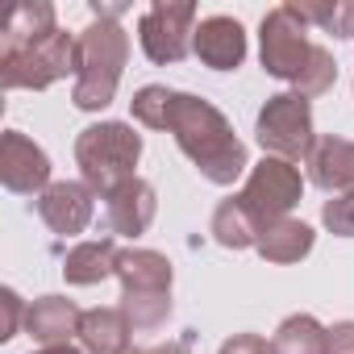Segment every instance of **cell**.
<instances>
[{
    "label": "cell",
    "mask_w": 354,
    "mask_h": 354,
    "mask_svg": "<svg viewBox=\"0 0 354 354\" xmlns=\"http://www.w3.org/2000/svg\"><path fill=\"white\" fill-rule=\"evenodd\" d=\"M92 213H96V192L84 180H55L38 196V217L46 221L50 234H63V238L84 234L92 225Z\"/></svg>",
    "instance_id": "cell-10"
},
{
    "label": "cell",
    "mask_w": 354,
    "mask_h": 354,
    "mask_svg": "<svg viewBox=\"0 0 354 354\" xmlns=\"http://www.w3.org/2000/svg\"><path fill=\"white\" fill-rule=\"evenodd\" d=\"M30 354H88V350L67 342V346H38V350H30Z\"/></svg>",
    "instance_id": "cell-31"
},
{
    "label": "cell",
    "mask_w": 354,
    "mask_h": 354,
    "mask_svg": "<svg viewBox=\"0 0 354 354\" xmlns=\"http://www.w3.org/2000/svg\"><path fill=\"white\" fill-rule=\"evenodd\" d=\"M196 5L192 0H154L138 21V42L142 55L158 67L180 63L192 50V34H196Z\"/></svg>",
    "instance_id": "cell-8"
},
{
    "label": "cell",
    "mask_w": 354,
    "mask_h": 354,
    "mask_svg": "<svg viewBox=\"0 0 354 354\" xmlns=\"http://www.w3.org/2000/svg\"><path fill=\"white\" fill-rule=\"evenodd\" d=\"M117 308L125 313L133 333H154L171 317V292H121Z\"/></svg>",
    "instance_id": "cell-22"
},
{
    "label": "cell",
    "mask_w": 354,
    "mask_h": 354,
    "mask_svg": "<svg viewBox=\"0 0 354 354\" xmlns=\"http://www.w3.org/2000/svg\"><path fill=\"white\" fill-rule=\"evenodd\" d=\"M217 354H275V346L263 333H234L230 342H221Z\"/></svg>",
    "instance_id": "cell-28"
},
{
    "label": "cell",
    "mask_w": 354,
    "mask_h": 354,
    "mask_svg": "<svg viewBox=\"0 0 354 354\" xmlns=\"http://www.w3.org/2000/svg\"><path fill=\"white\" fill-rule=\"evenodd\" d=\"M125 63H129V34L117 26V17H96L80 34V71H75L71 104L84 113L109 109Z\"/></svg>",
    "instance_id": "cell-2"
},
{
    "label": "cell",
    "mask_w": 354,
    "mask_h": 354,
    "mask_svg": "<svg viewBox=\"0 0 354 354\" xmlns=\"http://www.w3.org/2000/svg\"><path fill=\"white\" fill-rule=\"evenodd\" d=\"M333 80H337V63H333V55H329L325 46H317V50H313V63H308V71L300 75V84H296L292 92H300L304 100H313V96L329 92V88H333Z\"/></svg>",
    "instance_id": "cell-25"
},
{
    "label": "cell",
    "mask_w": 354,
    "mask_h": 354,
    "mask_svg": "<svg viewBox=\"0 0 354 354\" xmlns=\"http://www.w3.org/2000/svg\"><path fill=\"white\" fill-rule=\"evenodd\" d=\"M325 354H354V321L329 325V350Z\"/></svg>",
    "instance_id": "cell-29"
},
{
    "label": "cell",
    "mask_w": 354,
    "mask_h": 354,
    "mask_svg": "<svg viewBox=\"0 0 354 354\" xmlns=\"http://www.w3.org/2000/svg\"><path fill=\"white\" fill-rule=\"evenodd\" d=\"M80 71V38L67 34V30H55L21 50H9L0 55V84L9 92L13 88H30V92H42L67 75Z\"/></svg>",
    "instance_id": "cell-4"
},
{
    "label": "cell",
    "mask_w": 354,
    "mask_h": 354,
    "mask_svg": "<svg viewBox=\"0 0 354 354\" xmlns=\"http://www.w3.org/2000/svg\"><path fill=\"white\" fill-rule=\"evenodd\" d=\"M171 92H175V88H167V84H146V88H138L133 100H129L133 121L146 125V129H162V125H167V109H171Z\"/></svg>",
    "instance_id": "cell-23"
},
{
    "label": "cell",
    "mask_w": 354,
    "mask_h": 354,
    "mask_svg": "<svg viewBox=\"0 0 354 354\" xmlns=\"http://www.w3.org/2000/svg\"><path fill=\"white\" fill-rule=\"evenodd\" d=\"M0 184L17 196H42L50 188V158L21 129H5L0 138Z\"/></svg>",
    "instance_id": "cell-9"
},
{
    "label": "cell",
    "mask_w": 354,
    "mask_h": 354,
    "mask_svg": "<svg viewBox=\"0 0 354 354\" xmlns=\"http://www.w3.org/2000/svg\"><path fill=\"white\" fill-rule=\"evenodd\" d=\"M121 292H171V259L158 250H121L117 259Z\"/></svg>",
    "instance_id": "cell-16"
},
{
    "label": "cell",
    "mask_w": 354,
    "mask_h": 354,
    "mask_svg": "<svg viewBox=\"0 0 354 354\" xmlns=\"http://www.w3.org/2000/svg\"><path fill=\"white\" fill-rule=\"evenodd\" d=\"M300 196H304L300 167L288 162V158H271V154H263V162L250 167L246 184L238 192V201L259 217L263 230L275 225V221H283V217H292V209L300 205Z\"/></svg>",
    "instance_id": "cell-7"
},
{
    "label": "cell",
    "mask_w": 354,
    "mask_h": 354,
    "mask_svg": "<svg viewBox=\"0 0 354 354\" xmlns=\"http://www.w3.org/2000/svg\"><path fill=\"white\" fill-rule=\"evenodd\" d=\"M254 138L271 158H288V162H308L317 133H313V104L300 92H275L267 96V104L259 109L254 121Z\"/></svg>",
    "instance_id": "cell-6"
},
{
    "label": "cell",
    "mask_w": 354,
    "mask_h": 354,
    "mask_svg": "<svg viewBox=\"0 0 354 354\" xmlns=\"http://www.w3.org/2000/svg\"><path fill=\"white\" fill-rule=\"evenodd\" d=\"M0 304H5V329H0V337L9 342V337H17V333H21V325H26V313H30V308L21 304V296H17L13 288L0 292Z\"/></svg>",
    "instance_id": "cell-27"
},
{
    "label": "cell",
    "mask_w": 354,
    "mask_h": 354,
    "mask_svg": "<svg viewBox=\"0 0 354 354\" xmlns=\"http://www.w3.org/2000/svg\"><path fill=\"white\" fill-rule=\"evenodd\" d=\"M80 321L84 308L67 296H38L26 313V333L38 346H67L71 337H80Z\"/></svg>",
    "instance_id": "cell-13"
},
{
    "label": "cell",
    "mask_w": 354,
    "mask_h": 354,
    "mask_svg": "<svg viewBox=\"0 0 354 354\" xmlns=\"http://www.w3.org/2000/svg\"><path fill=\"white\" fill-rule=\"evenodd\" d=\"M192 55L213 71H238L246 63V30L234 17H205L192 34Z\"/></svg>",
    "instance_id": "cell-11"
},
{
    "label": "cell",
    "mask_w": 354,
    "mask_h": 354,
    "mask_svg": "<svg viewBox=\"0 0 354 354\" xmlns=\"http://www.w3.org/2000/svg\"><path fill=\"white\" fill-rule=\"evenodd\" d=\"M129 333L121 308H88L80 321V346L88 354H129Z\"/></svg>",
    "instance_id": "cell-17"
},
{
    "label": "cell",
    "mask_w": 354,
    "mask_h": 354,
    "mask_svg": "<svg viewBox=\"0 0 354 354\" xmlns=\"http://www.w3.org/2000/svg\"><path fill=\"white\" fill-rule=\"evenodd\" d=\"M150 354H192V346H188V337H180V342H162V346H150Z\"/></svg>",
    "instance_id": "cell-30"
},
{
    "label": "cell",
    "mask_w": 354,
    "mask_h": 354,
    "mask_svg": "<svg viewBox=\"0 0 354 354\" xmlns=\"http://www.w3.org/2000/svg\"><path fill=\"white\" fill-rule=\"evenodd\" d=\"M129 354H150V350H129Z\"/></svg>",
    "instance_id": "cell-32"
},
{
    "label": "cell",
    "mask_w": 354,
    "mask_h": 354,
    "mask_svg": "<svg viewBox=\"0 0 354 354\" xmlns=\"http://www.w3.org/2000/svg\"><path fill=\"white\" fill-rule=\"evenodd\" d=\"M350 38H354V26H350Z\"/></svg>",
    "instance_id": "cell-33"
},
{
    "label": "cell",
    "mask_w": 354,
    "mask_h": 354,
    "mask_svg": "<svg viewBox=\"0 0 354 354\" xmlns=\"http://www.w3.org/2000/svg\"><path fill=\"white\" fill-rule=\"evenodd\" d=\"M271 346H275V354H325L329 350V329L308 313H292V317L279 321Z\"/></svg>",
    "instance_id": "cell-21"
},
{
    "label": "cell",
    "mask_w": 354,
    "mask_h": 354,
    "mask_svg": "<svg viewBox=\"0 0 354 354\" xmlns=\"http://www.w3.org/2000/svg\"><path fill=\"white\" fill-rule=\"evenodd\" d=\"M209 234H213V242L225 246V250H246V246H259L263 225H259V217H254L238 196H225V201L213 209Z\"/></svg>",
    "instance_id": "cell-18"
},
{
    "label": "cell",
    "mask_w": 354,
    "mask_h": 354,
    "mask_svg": "<svg viewBox=\"0 0 354 354\" xmlns=\"http://www.w3.org/2000/svg\"><path fill=\"white\" fill-rule=\"evenodd\" d=\"M313 50L317 42L308 38V21L296 5H279L263 17L259 26V59H263V71L283 80V84H300V75L308 71L313 63Z\"/></svg>",
    "instance_id": "cell-5"
},
{
    "label": "cell",
    "mask_w": 354,
    "mask_h": 354,
    "mask_svg": "<svg viewBox=\"0 0 354 354\" xmlns=\"http://www.w3.org/2000/svg\"><path fill=\"white\" fill-rule=\"evenodd\" d=\"M167 133H175L180 150L196 162V171L209 184L230 188L234 180H242L250 158H246V142L234 133V125L225 121V113L192 92H171V109H167Z\"/></svg>",
    "instance_id": "cell-1"
},
{
    "label": "cell",
    "mask_w": 354,
    "mask_h": 354,
    "mask_svg": "<svg viewBox=\"0 0 354 354\" xmlns=\"http://www.w3.org/2000/svg\"><path fill=\"white\" fill-rule=\"evenodd\" d=\"M117 242L113 238H92V242H80L67 250L63 259V279L75 283V288H92V283H104L109 275H117Z\"/></svg>",
    "instance_id": "cell-15"
},
{
    "label": "cell",
    "mask_w": 354,
    "mask_h": 354,
    "mask_svg": "<svg viewBox=\"0 0 354 354\" xmlns=\"http://www.w3.org/2000/svg\"><path fill=\"white\" fill-rule=\"evenodd\" d=\"M55 5H46V0H21V5L13 9L9 26H5V38H0V55L9 50H21L46 34H55Z\"/></svg>",
    "instance_id": "cell-20"
},
{
    "label": "cell",
    "mask_w": 354,
    "mask_h": 354,
    "mask_svg": "<svg viewBox=\"0 0 354 354\" xmlns=\"http://www.w3.org/2000/svg\"><path fill=\"white\" fill-rule=\"evenodd\" d=\"M138 158H142V133L125 121H96L80 129L75 138V162L84 184L96 196H113L121 184L138 180Z\"/></svg>",
    "instance_id": "cell-3"
},
{
    "label": "cell",
    "mask_w": 354,
    "mask_h": 354,
    "mask_svg": "<svg viewBox=\"0 0 354 354\" xmlns=\"http://www.w3.org/2000/svg\"><path fill=\"white\" fill-rule=\"evenodd\" d=\"M321 221L333 238H354V192H342L321 205Z\"/></svg>",
    "instance_id": "cell-26"
},
{
    "label": "cell",
    "mask_w": 354,
    "mask_h": 354,
    "mask_svg": "<svg viewBox=\"0 0 354 354\" xmlns=\"http://www.w3.org/2000/svg\"><path fill=\"white\" fill-rule=\"evenodd\" d=\"M304 13L308 26H321L325 34L333 38H350V26H354V5H346V0H333V5H296Z\"/></svg>",
    "instance_id": "cell-24"
},
{
    "label": "cell",
    "mask_w": 354,
    "mask_h": 354,
    "mask_svg": "<svg viewBox=\"0 0 354 354\" xmlns=\"http://www.w3.org/2000/svg\"><path fill=\"white\" fill-rule=\"evenodd\" d=\"M154 213H158V196H154V188L142 180V175H138V180H129V184H121L113 196H104L109 230L121 234V238H142L150 230Z\"/></svg>",
    "instance_id": "cell-12"
},
{
    "label": "cell",
    "mask_w": 354,
    "mask_h": 354,
    "mask_svg": "<svg viewBox=\"0 0 354 354\" xmlns=\"http://www.w3.org/2000/svg\"><path fill=\"white\" fill-rule=\"evenodd\" d=\"M308 175L321 192H354V142L350 138H337V133H325L317 138L313 154H308Z\"/></svg>",
    "instance_id": "cell-14"
},
{
    "label": "cell",
    "mask_w": 354,
    "mask_h": 354,
    "mask_svg": "<svg viewBox=\"0 0 354 354\" xmlns=\"http://www.w3.org/2000/svg\"><path fill=\"white\" fill-rule=\"evenodd\" d=\"M254 250H259L267 263H275V267L300 263V259L313 250V230H308L304 221H296V217H283V221H275V225L263 230V238H259Z\"/></svg>",
    "instance_id": "cell-19"
}]
</instances>
